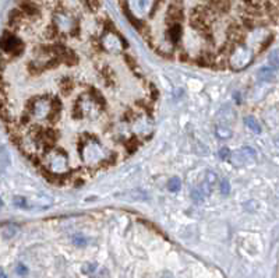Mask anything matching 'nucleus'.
<instances>
[{
	"instance_id": "1",
	"label": "nucleus",
	"mask_w": 279,
	"mask_h": 278,
	"mask_svg": "<svg viewBox=\"0 0 279 278\" xmlns=\"http://www.w3.org/2000/svg\"><path fill=\"white\" fill-rule=\"evenodd\" d=\"M0 38V118L42 176L83 185L151 139L155 85L108 21L83 30L56 11L43 27L19 9Z\"/></svg>"
},
{
	"instance_id": "2",
	"label": "nucleus",
	"mask_w": 279,
	"mask_h": 278,
	"mask_svg": "<svg viewBox=\"0 0 279 278\" xmlns=\"http://www.w3.org/2000/svg\"><path fill=\"white\" fill-rule=\"evenodd\" d=\"M275 77V72L271 67H262L259 72V79L261 81H271Z\"/></svg>"
},
{
	"instance_id": "3",
	"label": "nucleus",
	"mask_w": 279,
	"mask_h": 278,
	"mask_svg": "<svg viewBox=\"0 0 279 278\" xmlns=\"http://www.w3.org/2000/svg\"><path fill=\"white\" fill-rule=\"evenodd\" d=\"M244 123H246V126H247L248 129L253 132V133H261V124L254 119V118H246L244 119Z\"/></svg>"
},
{
	"instance_id": "4",
	"label": "nucleus",
	"mask_w": 279,
	"mask_h": 278,
	"mask_svg": "<svg viewBox=\"0 0 279 278\" xmlns=\"http://www.w3.org/2000/svg\"><path fill=\"white\" fill-rule=\"evenodd\" d=\"M180 187H182V180H180L179 178L173 176V178L169 179V182H167V189H169V192L176 193V192L180 190Z\"/></svg>"
},
{
	"instance_id": "5",
	"label": "nucleus",
	"mask_w": 279,
	"mask_h": 278,
	"mask_svg": "<svg viewBox=\"0 0 279 278\" xmlns=\"http://www.w3.org/2000/svg\"><path fill=\"white\" fill-rule=\"evenodd\" d=\"M215 133H217L219 139L226 140V139H229V137L232 136V130H229V127H226V126H218Z\"/></svg>"
},
{
	"instance_id": "6",
	"label": "nucleus",
	"mask_w": 279,
	"mask_h": 278,
	"mask_svg": "<svg viewBox=\"0 0 279 278\" xmlns=\"http://www.w3.org/2000/svg\"><path fill=\"white\" fill-rule=\"evenodd\" d=\"M16 232H17V227L9 225V227L4 228V231H3V237L6 238V239H9V238L14 237V235H16Z\"/></svg>"
},
{
	"instance_id": "7",
	"label": "nucleus",
	"mask_w": 279,
	"mask_h": 278,
	"mask_svg": "<svg viewBox=\"0 0 279 278\" xmlns=\"http://www.w3.org/2000/svg\"><path fill=\"white\" fill-rule=\"evenodd\" d=\"M16 273L20 276V277H24V276H27L28 274V268L27 266H24V264H17V268H16Z\"/></svg>"
},
{
	"instance_id": "8",
	"label": "nucleus",
	"mask_w": 279,
	"mask_h": 278,
	"mask_svg": "<svg viewBox=\"0 0 279 278\" xmlns=\"http://www.w3.org/2000/svg\"><path fill=\"white\" fill-rule=\"evenodd\" d=\"M221 192H222V195H225V196H227V195L230 193V185H229L227 180H222V183H221Z\"/></svg>"
},
{
	"instance_id": "9",
	"label": "nucleus",
	"mask_w": 279,
	"mask_h": 278,
	"mask_svg": "<svg viewBox=\"0 0 279 278\" xmlns=\"http://www.w3.org/2000/svg\"><path fill=\"white\" fill-rule=\"evenodd\" d=\"M73 242H74L75 246H85L87 245V239L83 237H78V235L73 238Z\"/></svg>"
},
{
	"instance_id": "10",
	"label": "nucleus",
	"mask_w": 279,
	"mask_h": 278,
	"mask_svg": "<svg viewBox=\"0 0 279 278\" xmlns=\"http://www.w3.org/2000/svg\"><path fill=\"white\" fill-rule=\"evenodd\" d=\"M205 182H207L208 185L212 187V186L215 185V182H217V175H215V174H212V172H208Z\"/></svg>"
},
{
	"instance_id": "11",
	"label": "nucleus",
	"mask_w": 279,
	"mask_h": 278,
	"mask_svg": "<svg viewBox=\"0 0 279 278\" xmlns=\"http://www.w3.org/2000/svg\"><path fill=\"white\" fill-rule=\"evenodd\" d=\"M191 197H193V200H194V201H197V203H198V201L201 200L200 197H204V195H203V192H201V190H197L196 189V190H193Z\"/></svg>"
},
{
	"instance_id": "12",
	"label": "nucleus",
	"mask_w": 279,
	"mask_h": 278,
	"mask_svg": "<svg viewBox=\"0 0 279 278\" xmlns=\"http://www.w3.org/2000/svg\"><path fill=\"white\" fill-rule=\"evenodd\" d=\"M219 155H221V158H222V159H229V158H230V155H232V153L229 151V148H222V150H221V153H219Z\"/></svg>"
},
{
	"instance_id": "13",
	"label": "nucleus",
	"mask_w": 279,
	"mask_h": 278,
	"mask_svg": "<svg viewBox=\"0 0 279 278\" xmlns=\"http://www.w3.org/2000/svg\"><path fill=\"white\" fill-rule=\"evenodd\" d=\"M13 203H14V206L21 207V208L25 206V200H24V197H16Z\"/></svg>"
},
{
	"instance_id": "14",
	"label": "nucleus",
	"mask_w": 279,
	"mask_h": 278,
	"mask_svg": "<svg viewBox=\"0 0 279 278\" xmlns=\"http://www.w3.org/2000/svg\"><path fill=\"white\" fill-rule=\"evenodd\" d=\"M271 58H272V64L277 67L278 66V52H272V55H271Z\"/></svg>"
},
{
	"instance_id": "15",
	"label": "nucleus",
	"mask_w": 279,
	"mask_h": 278,
	"mask_svg": "<svg viewBox=\"0 0 279 278\" xmlns=\"http://www.w3.org/2000/svg\"><path fill=\"white\" fill-rule=\"evenodd\" d=\"M0 278H9L7 277V274L4 273V270H3V268H0Z\"/></svg>"
},
{
	"instance_id": "16",
	"label": "nucleus",
	"mask_w": 279,
	"mask_h": 278,
	"mask_svg": "<svg viewBox=\"0 0 279 278\" xmlns=\"http://www.w3.org/2000/svg\"><path fill=\"white\" fill-rule=\"evenodd\" d=\"M162 278H173V277H172L170 274H165V276H164V277H162Z\"/></svg>"
},
{
	"instance_id": "17",
	"label": "nucleus",
	"mask_w": 279,
	"mask_h": 278,
	"mask_svg": "<svg viewBox=\"0 0 279 278\" xmlns=\"http://www.w3.org/2000/svg\"><path fill=\"white\" fill-rule=\"evenodd\" d=\"M3 207V201H1V199H0V208Z\"/></svg>"
}]
</instances>
